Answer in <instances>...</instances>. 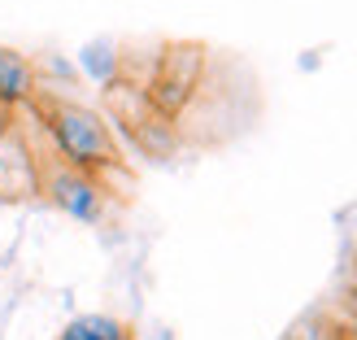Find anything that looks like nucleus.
I'll return each instance as SVG.
<instances>
[{
	"instance_id": "nucleus-9",
	"label": "nucleus",
	"mask_w": 357,
	"mask_h": 340,
	"mask_svg": "<svg viewBox=\"0 0 357 340\" xmlns=\"http://www.w3.org/2000/svg\"><path fill=\"white\" fill-rule=\"evenodd\" d=\"M13 114H17V110H9V105H0V135H5V131H13Z\"/></svg>"
},
{
	"instance_id": "nucleus-8",
	"label": "nucleus",
	"mask_w": 357,
	"mask_h": 340,
	"mask_svg": "<svg viewBox=\"0 0 357 340\" xmlns=\"http://www.w3.org/2000/svg\"><path fill=\"white\" fill-rule=\"evenodd\" d=\"M139 145H144L149 153H170L174 145H178V135H174V122L170 118H162V114H153V118H144L139 127L131 131Z\"/></svg>"
},
{
	"instance_id": "nucleus-7",
	"label": "nucleus",
	"mask_w": 357,
	"mask_h": 340,
	"mask_svg": "<svg viewBox=\"0 0 357 340\" xmlns=\"http://www.w3.org/2000/svg\"><path fill=\"white\" fill-rule=\"evenodd\" d=\"M57 340H131V327L114 314H75Z\"/></svg>"
},
{
	"instance_id": "nucleus-4",
	"label": "nucleus",
	"mask_w": 357,
	"mask_h": 340,
	"mask_svg": "<svg viewBox=\"0 0 357 340\" xmlns=\"http://www.w3.org/2000/svg\"><path fill=\"white\" fill-rule=\"evenodd\" d=\"M40 192V166L26 149V140L17 131L0 135V196L17 201V196H35Z\"/></svg>"
},
{
	"instance_id": "nucleus-1",
	"label": "nucleus",
	"mask_w": 357,
	"mask_h": 340,
	"mask_svg": "<svg viewBox=\"0 0 357 340\" xmlns=\"http://www.w3.org/2000/svg\"><path fill=\"white\" fill-rule=\"evenodd\" d=\"M44 118V131L52 140V153L57 162L70 170H83V175H96L105 184V175L118 166V140L114 127L100 110L83 101H70V96H35L31 101Z\"/></svg>"
},
{
	"instance_id": "nucleus-5",
	"label": "nucleus",
	"mask_w": 357,
	"mask_h": 340,
	"mask_svg": "<svg viewBox=\"0 0 357 340\" xmlns=\"http://www.w3.org/2000/svg\"><path fill=\"white\" fill-rule=\"evenodd\" d=\"M40 96V66L17 48H0V105L22 110Z\"/></svg>"
},
{
	"instance_id": "nucleus-10",
	"label": "nucleus",
	"mask_w": 357,
	"mask_h": 340,
	"mask_svg": "<svg viewBox=\"0 0 357 340\" xmlns=\"http://www.w3.org/2000/svg\"><path fill=\"white\" fill-rule=\"evenodd\" d=\"M335 340H357V332H344V336H335Z\"/></svg>"
},
{
	"instance_id": "nucleus-3",
	"label": "nucleus",
	"mask_w": 357,
	"mask_h": 340,
	"mask_svg": "<svg viewBox=\"0 0 357 340\" xmlns=\"http://www.w3.org/2000/svg\"><path fill=\"white\" fill-rule=\"evenodd\" d=\"M40 192L48 196L52 205H57L66 219L75 223H96L105 214V188L96 175H83V170H70V166H48L40 170Z\"/></svg>"
},
{
	"instance_id": "nucleus-6",
	"label": "nucleus",
	"mask_w": 357,
	"mask_h": 340,
	"mask_svg": "<svg viewBox=\"0 0 357 340\" xmlns=\"http://www.w3.org/2000/svg\"><path fill=\"white\" fill-rule=\"evenodd\" d=\"M79 75H87V79L100 83V87H114L118 75H122V52H118V44H109V40L83 44V52H79Z\"/></svg>"
},
{
	"instance_id": "nucleus-2",
	"label": "nucleus",
	"mask_w": 357,
	"mask_h": 340,
	"mask_svg": "<svg viewBox=\"0 0 357 340\" xmlns=\"http://www.w3.org/2000/svg\"><path fill=\"white\" fill-rule=\"evenodd\" d=\"M201 79H205V48L201 44H166L162 57H157L153 79L144 87L153 114L178 118L192 105V96L201 92Z\"/></svg>"
}]
</instances>
